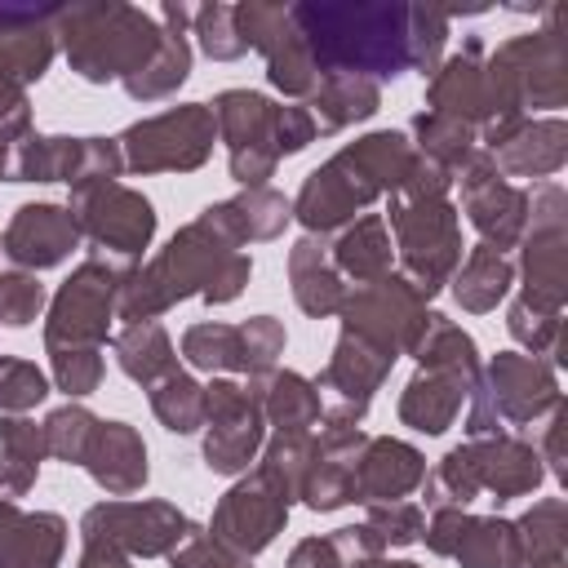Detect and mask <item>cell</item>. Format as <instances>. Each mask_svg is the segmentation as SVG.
I'll return each mask as SVG.
<instances>
[{"instance_id":"40","label":"cell","mask_w":568,"mask_h":568,"mask_svg":"<svg viewBox=\"0 0 568 568\" xmlns=\"http://www.w3.org/2000/svg\"><path fill=\"white\" fill-rule=\"evenodd\" d=\"M49 395V382L36 364L27 359H4L0 355V408L4 413H18V408H31Z\"/></svg>"},{"instance_id":"30","label":"cell","mask_w":568,"mask_h":568,"mask_svg":"<svg viewBox=\"0 0 568 568\" xmlns=\"http://www.w3.org/2000/svg\"><path fill=\"white\" fill-rule=\"evenodd\" d=\"M262 408L280 435H302L320 417V386H311L297 373H280L271 390L262 395Z\"/></svg>"},{"instance_id":"1","label":"cell","mask_w":568,"mask_h":568,"mask_svg":"<svg viewBox=\"0 0 568 568\" xmlns=\"http://www.w3.org/2000/svg\"><path fill=\"white\" fill-rule=\"evenodd\" d=\"M293 27L311 44L320 75H399L408 67L404 4H293Z\"/></svg>"},{"instance_id":"43","label":"cell","mask_w":568,"mask_h":568,"mask_svg":"<svg viewBox=\"0 0 568 568\" xmlns=\"http://www.w3.org/2000/svg\"><path fill=\"white\" fill-rule=\"evenodd\" d=\"M173 568H248V564H244V555H235L217 537L186 532V550L173 555Z\"/></svg>"},{"instance_id":"20","label":"cell","mask_w":568,"mask_h":568,"mask_svg":"<svg viewBox=\"0 0 568 568\" xmlns=\"http://www.w3.org/2000/svg\"><path fill=\"white\" fill-rule=\"evenodd\" d=\"M426 475L422 457L395 439H364L355 457V501H395Z\"/></svg>"},{"instance_id":"3","label":"cell","mask_w":568,"mask_h":568,"mask_svg":"<svg viewBox=\"0 0 568 568\" xmlns=\"http://www.w3.org/2000/svg\"><path fill=\"white\" fill-rule=\"evenodd\" d=\"M53 22L71 67L93 84L138 75L164 40V27L133 4H71L53 9Z\"/></svg>"},{"instance_id":"13","label":"cell","mask_w":568,"mask_h":568,"mask_svg":"<svg viewBox=\"0 0 568 568\" xmlns=\"http://www.w3.org/2000/svg\"><path fill=\"white\" fill-rule=\"evenodd\" d=\"M75 226H84L98 244L120 248V253H142L151 231H155V213L142 195L115 186V182H84L75 186V209H71Z\"/></svg>"},{"instance_id":"16","label":"cell","mask_w":568,"mask_h":568,"mask_svg":"<svg viewBox=\"0 0 568 568\" xmlns=\"http://www.w3.org/2000/svg\"><path fill=\"white\" fill-rule=\"evenodd\" d=\"M462 186H466V209H470V217H475V226L488 235V240H497V253L519 235V222H524V195L519 191H510L501 178H497V169H493V160H466V178H462Z\"/></svg>"},{"instance_id":"45","label":"cell","mask_w":568,"mask_h":568,"mask_svg":"<svg viewBox=\"0 0 568 568\" xmlns=\"http://www.w3.org/2000/svg\"><path fill=\"white\" fill-rule=\"evenodd\" d=\"M80 568H129V559H124L115 546H98V541H89Z\"/></svg>"},{"instance_id":"6","label":"cell","mask_w":568,"mask_h":568,"mask_svg":"<svg viewBox=\"0 0 568 568\" xmlns=\"http://www.w3.org/2000/svg\"><path fill=\"white\" fill-rule=\"evenodd\" d=\"M53 9H9L0 4V124L27 111L22 89L44 75L53 58Z\"/></svg>"},{"instance_id":"41","label":"cell","mask_w":568,"mask_h":568,"mask_svg":"<svg viewBox=\"0 0 568 568\" xmlns=\"http://www.w3.org/2000/svg\"><path fill=\"white\" fill-rule=\"evenodd\" d=\"M368 528H373V537H377L382 546H408V541L422 537L426 519H422V510L408 506V501H373Z\"/></svg>"},{"instance_id":"39","label":"cell","mask_w":568,"mask_h":568,"mask_svg":"<svg viewBox=\"0 0 568 568\" xmlns=\"http://www.w3.org/2000/svg\"><path fill=\"white\" fill-rule=\"evenodd\" d=\"M444 36H448V13L444 9H430V4L426 9L422 4L408 9V62L413 67L430 71L439 49H444Z\"/></svg>"},{"instance_id":"31","label":"cell","mask_w":568,"mask_h":568,"mask_svg":"<svg viewBox=\"0 0 568 568\" xmlns=\"http://www.w3.org/2000/svg\"><path fill=\"white\" fill-rule=\"evenodd\" d=\"M337 266L355 280H382L390 266V240L382 231V217H364L355 222V231H346L337 240Z\"/></svg>"},{"instance_id":"33","label":"cell","mask_w":568,"mask_h":568,"mask_svg":"<svg viewBox=\"0 0 568 568\" xmlns=\"http://www.w3.org/2000/svg\"><path fill=\"white\" fill-rule=\"evenodd\" d=\"M151 408H155V417H160L169 430L191 435V430L204 422V390H200L186 373H169V377L155 382Z\"/></svg>"},{"instance_id":"2","label":"cell","mask_w":568,"mask_h":568,"mask_svg":"<svg viewBox=\"0 0 568 568\" xmlns=\"http://www.w3.org/2000/svg\"><path fill=\"white\" fill-rule=\"evenodd\" d=\"M413 164H417V155L408 151V142L399 133H373L306 178V186L297 195V217L311 231H333L359 204H368L377 191L404 186Z\"/></svg>"},{"instance_id":"7","label":"cell","mask_w":568,"mask_h":568,"mask_svg":"<svg viewBox=\"0 0 568 568\" xmlns=\"http://www.w3.org/2000/svg\"><path fill=\"white\" fill-rule=\"evenodd\" d=\"M240 36L248 49L266 53V75L284 93H315L320 67L311 58V44L293 27V13L284 4H235Z\"/></svg>"},{"instance_id":"26","label":"cell","mask_w":568,"mask_h":568,"mask_svg":"<svg viewBox=\"0 0 568 568\" xmlns=\"http://www.w3.org/2000/svg\"><path fill=\"white\" fill-rule=\"evenodd\" d=\"M311 120H315V133H328V129H342L351 120H364L377 111V80H364V75H342V71H328L320 75L315 93H311Z\"/></svg>"},{"instance_id":"21","label":"cell","mask_w":568,"mask_h":568,"mask_svg":"<svg viewBox=\"0 0 568 568\" xmlns=\"http://www.w3.org/2000/svg\"><path fill=\"white\" fill-rule=\"evenodd\" d=\"M426 541L439 555H457L466 568H506L510 559V528L497 519H462L453 510H439Z\"/></svg>"},{"instance_id":"24","label":"cell","mask_w":568,"mask_h":568,"mask_svg":"<svg viewBox=\"0 0 568 568\" xmlns=\"http://www.w3.org/2000/svg\"><path fill=\"white\" fill-rule=\"evenodd\" d=\"M466 382H470L466 373L426 368L422 377H413V382H408V390H404V404H399V417H404V422H413L417 430H430V435H439V430L453 422V413L462 408Z\"/></svg>"},{"instance_id":"14","label":"cell","mask_w":568,"mask_h":568,"mask_svg":"<svg viewBox=\"0 0 568 568\" xmlns=\"http://www.w3.org/2000/svg\"><path fill=\"white\" fill-rule=\"evenodd\" d=\"M284 515H288V493L266 470H257L253 479L226 493V501L213 515V537L235 555H253L280 532Z\"/></svg>"},{"instance_id":"19","label":"cell","mask_w":568,"mask_h":568,"mask_svg":"<svg viewBox=\"0 0 568 568\" xmlns=\"http://www.w3.org/2000/svg\"><path fill=\"white\" fill-rule=\"evenodd\" d=\"M84 466L106 493H133L146 484V448L138 439V430L124 422H98Z\"/></svg>"},{"instance_id":"4","label":"cell","mask_w":568,"mask_h":568,"mask_svg":"<svg viewBox=\"0 0 568 568\" xmlns=\"http://www.w3.org/2000/svg\"><path fill=\"white\" fill-rule=\"evenodd\" d=\"M444 173L417 155V164L404 178V200L390 204V222L399 231L404 266L413 271V284L430 297L448 266L457 262V217L444 204Z\"/></svg>"},{"instance_id":"11","label":"cell","mask_w":568,"mask_h":568,"mask_svg":"<svg viewBox=\"0 0 568 568\" xmlns=\"http://www.w3.org/2000/svg\"><path fill=\"white\" fill-rule=\"evenodd\" d=\"M284 351V328L271 315H257L240 328L231 324H195L182 337V355L200 368H240V373H266L275 355Z\"/></svg>"},{"instance_id":"42","label":"cell","mask_w":568,"mask_h":568,"mask_svg":"<svg viewBox=\"0 0 568 568\" xmlns=\"http://www.w3.org/2000/svg\"><path fill=\"white\" fill-rule=\"evenodd\" d=\"M53 377L67 395H89L102 377L98 346H53Z\"/></svg>"},{"instance_id":"28","label":"cell","mask_w":568,"mask_h":568,"mask_svg":"<svg viewBox=\"0 0 568 568\" xmlns=\"http://www.w3.org/2000/svg\"><path fill=\"white\" fill-rule=\"evenodd\" d=\"M288 266H293V293H297L302 311H311V315H328V311L342 306V284H337V271H333L324 244H315L311 235L297 240Z\"/></svg>"},{"instance_id":"35","label":"cell","mask_w":568,"mask_h":568,"mask_svg":"<svg viewBox=\"0 0 568 568\" xmlns=\"http://www.w3.org/2000/svg\"><path fill=\"white\" fill-rule=\"evenodd\" d=\"M226 213H231L240 240H266V235H275V231L288 222L284 195H275V191H266V186H248V195L231 200Z\"/></svg>"},{"instance_id":"34","label":"cell","mask_w":568,"mask_h":568,"mask_svg":"<svg viewBox=\"0 0 568 568\" xmlns=\"http://www.w3.org/2000/svg\"><path fill=\"white\" fill-rule=\"evenodd\" d=\"M40 302H44L40 280L27 275V266H18V262L4 253V240H0V320L13 324V328H22V324L36 320Z\"/></svg>"},{"instance_id":"32","label":"cell","mask_w":568,"mask_h":568,"mask_svg":"<svg viewBox=\"0 0 568 568\" xmlns=\"http://www.w3.org/2000/svg\"><path fill=\"white\" fill-rule=\"evenodd\" d=\"M506 284H510L506 257H501L493 244H479V248L470 253V262L462 266V275H457V302L470 306V311H488V306L506 293Z\"/></svg>"},{"instance_id":"9","label":"cell","mask_w":568,"mask_h":568,"mask_svg":"<svg viewBox=\"0 0 568 568\" xmlns=\"http://www.w3.org/2000/svg\"><path fill=\"white\" fill-rule=\"evenodd\" d=\"M204 417H209V439H204L209 466L222 475L244 470L262 439V395L235 382H213L204 395Z\"/></svg>"},{"instance_id":"29","label":"cell","mask_w":568,"mask_h":568,"mask_svg":"<svg viewBox=\"0 0 568 568\" xmlns=\"http://www.w3.org/2000/svg\"><path fill=\"white\" fill-rule=\"evenodd\" d=\"M115 355H120V364H124V373H129L133 382H160V377L178 373L173 346H169V337H164V328H160L155 320L129 324V328L115 337Z\"/></svg>"},{"instance_id":"22","label":"cell","mask_w":568,"mask_h":568,"mask_svg":"<svg viewBox=\"0 0 568 568\" xmlns=\"http://www.w3.org/2000/svg\"><path fill=\"white\" fill-rule=\"evenodd\" d=\"M62 555L58 515H22L0 501V568H53Z\"/></svg>"},{"instance_id":"37","label":"cell","mask_w":568,"mask_h":568,"mask_svg":"<svg viewBox=\"0 0 568 568\" xmlns=\"http://www.w3.org/2000/svg\"><path fill=\"white\" fill-rule=\"evenodd\" d=\"M191 22H195V36L204 44L209 58H240L248 44L240 36V18H235V4H204V9H191Z\"/></svg>"},{"instance_id":"5","label":"cell","mask_w":568,"mask_h":568,"mask_svg":"<svg viewBox=\"0 0 568 568\" xmlns=\"http://www.w3.org/2000/svg\"><path fill=\"white\" fill-rule=\"evenodd\" d=\"M213 111L204 102H186V106H169L142 124H133L120 142H124V164L138 173L151 169H195L204 164L209 146H213Z\"/></svg>"},{"instance_id":"10","label":"cell","mask_w":568,"mask_h":568,"mask_svg":"<svg viewBox=\"0 0 568 568\" xmlns=\"http://www.w3.org/2000/svg\"><path fill=\"white\" fill-rule=\"evenodd\" d=\"M186 532H191L186 515H178L164 501H106L84 515V541L133 550V555H160Z\"/></svg>"},{"instance_id":"17","label":"cell","mask_w":568,"mask_h":568,"mask_svg":"<svg viewBox=\"0 0 568 568\" xmlns=\"http://www.w3.org/2000/svg\"><path fill=\"white\" fill-rule=\"evenodd\" d=\"M430 106L453 120H488L493 115V89H488V67L479 62V44L470 40L462 53L444 62L430 80Z\"/></svg>"},{"instance_id":"8","label":"cell","mask_w":568,"mask_h":568,"mask_svg":"<svg viewBox=\"0 0 568 568\" xmlns=\"http://www.w3.org/2000/svg\"><path fill=\"white\" fill-rule=\"evenodd\" d=\"M275 102H266L262 93L248 89H226L217 98V129L231 146V173L244 186H262V178H271L280 151H275Z\"/></svg>"},{"instance_id":"46","label":"cell","mask_w":568,"mask_h":568,"mask_svg":"<svg viewBox=\"0 0 568 568\" xmlns=\"http://www.w3.org/2000/svg\"><path fill=\"white\" fill-rule=\"evenodd\" d=\"M355 568H417V564H355Z\"/></svg>"},{"instance_id":"36","label":"cell","mask_w":568,"mask_h":568,"mask_svg":"<svg viewBox=\"0 0 568 568\" xmlns=\"http://www.w3.org/2000/svg\"><path fill=\"white\" fill-rule=\"evenodd\" d=\"M413 129H417L422 151H426L430 160H439V164H448V169H466V160H470V129H466L462 120L430 111V115H417Z\"/></svg>"},{"instance_id":"12","label":"cell","mask_w":568,"mask_h":568,"mask_svg":"<svg viewBox=\"0 0 568 568\" xmlns=\"http://www.w3.org/2000/svg\"><path fill=\"white\" fill-rule=\"evenodd\" d=\"M115 275L102 262H84L58 293L49 315V351L53 346H98L106 337V320L115 311Z\"/></svg>"},{"instance_id":"27","label":"cell","mask_w":568,"mask_h":568,"mask_svg":"<svg viewBox=\"0 0 568 568\" xmlns=\"http://www.w3.org/2000/svg\"><path fill=\"white\" fill-rule=\"evenodd\" d=\"M40 453H44V426L27 417L0 422V497H22L36 484Z\"/></svg>"},{"instance_id":"15","label":"cell","mask_w":568,"mask_h":568,"mask_svg":"<svg viewBox=\"0 0 568 568\" xmlns=\"http://www.w3.org/2000/svg\"><path fill=\"white\" fill-rule=\"evenodd\" d=\"M80 240V226L71 209L58 204H22L18 217L4 231V253L18 266H53L62 262Z\"/></svg>"},{"instance_id":"23","label":"cell","mask_w":568,"mask_h":568,"mask_svg":"<svg viewBox=\"0 0 568 568\" xmlns=\"http://www.w3.org/2000/svg\"><path fill=\"white\" fill-rule=\"evenodd\" d=\"M484 390H493L484 404L506 408V417H515V422L541 413V408L555 399L550 373H546L537 359H524V355H497V364H493Z\"/></svg>"},{"instance_id":"44","label":"cell","mask_w":568,"mask_h":568,"mask_svg":"<svg viewBox=\"0 0 568 568\" xmlns=\"http://www.w3.org/2000/svg\"><path fill=\"white\" fill-rule=\"evenodd\" d=\"M288 568H346L342 564V555H337V546H333V537H311V541H302L297 550H293V564Z\"/></svg>"},{"instance_id":"18","label":"cell","mask_w":568,"mask_h":568,"mask_svg":"<svg viewBox=\"0 0 568 568\" xmlns=\"http://www.w3.org/2000/svg\"><path fill=\"white\" fill-rule=\"evenodd\" d=\"M155 18H160V27H164V40H160V49L151 53V62H146L138 75L124 80V89H129L133 98H142V102L173 93V89L186 80V71H191V44H186L191 9H186V4H160Z\"/></svg>"},{"instance_id":"38","label":"cell","mask_w":568,"mask_h":568,"mask_svg":"<svg viewBox=\"0 0 568 568\" xmlns=\"http://www.w3.org/2000/svg\"><path fill=\"white\" fill-rule=\"evenodd\" d=\"M93 430H98L93 413H84V408H58V413L44 422V448H49L53 457H62V462H84Z\"/></svg>"},{"instance_id":"25","label":"cell","mask_w":568,"mask_h":568,"mask_svg":"<svg viewBox=\"0 0 568 568\" xmlns=\"http://www.w3.org/2000/svg\"><path fill=\"white\" fill-rule=\"evenodd\" d=\"M470 457V470H475V484L484 488H497V497H515L524 488H532L541 479V466H537V453L524 448V444H510V439H497V444H470L466 448Z\"/></svg>"}]
</instances>
